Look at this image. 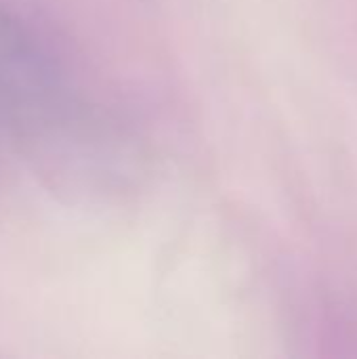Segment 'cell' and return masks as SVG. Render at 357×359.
Segmentation results:
<instances>
[{
    "instance_id": "cell-1",
    "label": "cell",
    "mask_w": 357,
    "mask_h": 359,
    "mask_svg": "<svg viewBox=\"0 0 357 359\" xmlns=\"http://www.w3.org/2000/svg\"><path fill=\"white\" fill-rule=\"evenodd\" d=\"M4 29L6 27L0 21V111L11 109L8 105H2V99L11 97V93H13L11 86H4V80L17 82V78L21 74H25L23 69H19V57H23V55L17 53V38L13 32L6 34Z\"/></svg>"
}]
</instances>
